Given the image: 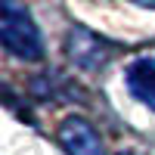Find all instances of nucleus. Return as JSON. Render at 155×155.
<instances>
[{
    "mask_svg": "<svg viewBox=\"0 0 155 155\" xmlns=\"http://www.w3.org/2000/svg\"><path fill=\"white\" fill-rule=\"evenodd\" d=\"M56 137H59V146L65 149V155H106L96 127L84 118H65L59 124Z\"/></svg>",
    "mask_w": 155,
    "mask_h": 155,
    "instance_id": "7ed1b4c3",
    "label": "nucleus"
},
{
    "mask_svg": "<svg viewBox=\"0 0 155 155\" xmlns=\"http://www.w3.org/2000/svg\"><path fill=\"white\" fill-rule=\"evenodd\" d=\"M118 155H143V152H134V149H127V152H118Z\"/></svg>",
    "mask_w": 155,
    "mask_h": 155,
    "instance_id": "423d86ee",
    "label": "nucleus"
},
{
    "mask_svg": "<svg viewBox=\"0 0 155 155\" xmlns=\"http://www.w3.org/2000/svg\"><path fill=\"white\" fill-rule=\"evenodd\" d=\"M124 84L143 106L155 109V59L146 56V59L130 62L127 71H124Z\"/></svg>",
    "mask_w": 155,
    "mask_h": 155,
    "instance_id": "20e7f679",
    "label": "nucleus"
},
{
    "mask_svg": "<svg viewBox=\"0 0 155 155\" xmlns=\"http://www.w3.org/2000/svg\"><path fill=\"white\" fill-rule=\"evenodd\" d=\"M65 53H68V59L78 68L93 71V68H102L109 62L112 50H109V44L102 41L99 34L87 31V28H71L68 37H65Z\"/></svg>",
    "mask_w": 155,
    "mask_h": 155,
    "instance_id": "f03ea898",
    "label": "nucleus"
},
{
    "mask_svg": "<svg viewBox=\"0 0 155 155\" xmlns=\"http://www.w3.org/2000/svg\"><path fill=\"white\" fill-rule=\"evenodd\" d=\"M127 3H134V6H140V9H152V12H155V0H127Z\"/></svg>",
    "mask_w": 155,
    "mask_h": 155,
    "instance_id": "39448f33",
    "label": "nucleus"
},
{
    "mask_svg": "<svg viewBox=\"0 0 155 155\" xmlns=\"http://www.w3.org/2000/svg\"><path fill=\"white\" fill-rule=\"evenodd\" d=\"M0 41H3V50L16 59L37 62L44 56L41 31L19 0H0Z\"/></svg>",
    "mask_w": 155,
    "mask_h": 155,
    "instance_id": "f257e3e1",
    "label": "nucleus"
}]
</instances>
